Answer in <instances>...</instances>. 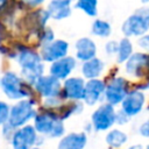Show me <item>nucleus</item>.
<instances>
[{"label": "nucleus", "mask_w": 149, "mask_h": 149, "mask_svg": "<svg viewBox=\"0 0 149 149\" xmlns=\"http://www.w3.org/2000/svg\"><path fill=\"white\" fill-rule=\"evenodd\" d=\"M85 91V81L79 77H70L66 78L63 85V94L66 99L72 101H80L84 98Z\"/></svg>", "instance_id": "14"}, {"label": "nucleus", "mask_w": 149, "mask_h": 149, "mask_svg": "<svg viewBox=\"0 0 149 149\" xmlns=\"http://www.w3.org/2000/svg\"><path fill=\"white\" fill-rule=\"evenodd\" d=\"M28 83H26L22 77L17 76L15 72H6L0 78V87L6 97L12 100H21L29 97Z\"/></svg>", "instance_id": "5"}, {"label": "nucleus", "mask_w": 149, "mask_h": 149, "mask_svg": "<svg viewBox=\"0 0 149 149\" xmlns=\"http://www.w3.org/2000/svg\"><path fill=\"white\" fill-rule=\"evenodd\" d=\"M87 142V136L85 133H70L62 137L58 142L57 149H84Z\"/></svg>", "instance_id": "18"}, {"label": "nucleus", "mask_w": 149, "mask_h": 149, "mask_svg": "<svg viewBox=\"0 0 149 149\" xmlns=\"http://www.w3.org/2000/svg\"><path fill=\"white\" fill-rule=\"evenodd\" d=\"M74 7L91 17H94L98 14V0H76Z\"/></svg>", "instance_id": "23"}, {"label": "nucleus", "mask_w": 149, "mask_h": 149, "mask_svg": "<svg viewBox=\"0 0 149 149\" xmlns=\"http://www.w3.org/2000/svg\"><path fill=\"white\" fill-rule=\"evenodd\" d=\"M21 1H23L24 3H27L28 6H31V7H37V6H40V5H42L45 0H21Z\"/></svg>", "instance_id": "30"}, {"label": "nucleus", "mask_w": 149, "mask_h": 149, "mask_svg": "<svg viewBox=\"0 0 149 149\" xmlns=\"http://www.w3.org/2000/svg\"><path fill=\"white\" fill-rule=\"evenodd\" d=\"M105 88H106V84L102 80H100L98 78L88 79V81L85 83V91H84L83 100L85 101V104H87L90 106L95 105L104 97Z\"/></svg>", "instance_id": "13"}, {"label": "nucleus", "mask_w": 149, "mask_h": 149, "mask_svg": "<svg viewBox=\"0 0 149 149\" xmlns=\"http://www.w3.org/2000/svg\"><path fill=\"white\" fill-rule=\"evenodd\" d=\"M54 40H55V35H54L52 29L44 28L43 31H42V35H41V43H42V45L47 44V43H49V42H51Z\"/></svg>", "instance_id": "25"}, {"label": "nucleus", "mask_w": 149, "mask_h": 149, "mask_svg": "<svg viewBox=\"0 0 149 149\" xmlns=\"http://www.w3.org/2000/svg\"><path fill=\"white\" fill-rule=\"evenodd\" d=\"M104 68H105L104 62L98 57H93L86 62H83L81 73L87 79H95L102 73Z\"/></svg>", "instance_id": "19"}, {"label": "nucleus", "mask_w": 149, "mask_h": 149, "mask_svg": "<svg viewBox=\"0 0 149 149\" xmlns=\"http://www.w3.org/2000/svg\"><path fill=\"white\" fill-rule=\"evenodd\" d=\"M127 134L120 129H112L106 135V142L111 148H120L127 142Z\"/></svg>", "instance_id": "21"}, {"label": "nucleus", "mask_w": 149, "mask_h": 149, "mask_svg": "<svg viewBox=\"0 0 149 149\" xmlns=\"http://www.w3.org/2000/svg\"><path fill=\"white\" fill-rule=\"evenodd\" d=\"M17 63L21 68V77L28 84H34L41 76L44 74V65L40 54L36 51L22 48L17 56Z\"/></svg>", "instance_id": "1"}, {"label": "nucleus", "mask_w": 149, "mask_h": 149, "mask_svg": "<svg viewBox=\"0 0 149 149\" xmlns=\"http://www.w3.org/2000/svg\"><path fill=\"white\" fill-rule=\"evenodd\" d=\"M146 149H149V146H147V148H146Z\"/></svg>", "instance_id": "35"}, {"label": "nucleus", "mask_w": 149, "mask_h": 149, "mask_svg": "<svg viewBox=\"0 0 149 149\" xmlns=\"http://www.w3.org/2000/svg\"><path fill=\"white\" fill-rule=\"evenodd\" d=\"M128 120H129V116L126 115L122 111L116 112V114H115V122H116V123H119V125H123V123H127Z\"/></svg>", "instance_id": "28"}, {"label": "nucleus", "mask_w": 149, "mask_h": 149, "mask_svg": "<svg viewBox=\"0 0 149 149\" xmlns=\"http://www.w3.org/2000/svg\"><path fill=\"white\" fill-rule=\"evenodd\" d=\"M128 92L129 91H128L127 80L122 77H114L106 85L104 95L109 105L115 106L121 104V101L123 100V98L127 95Z\"/></svg>", "instance_id": "8"}, {"label": "nucleus", "mask_w": 149, "mask_h": 149, "mask_svg": "<svg viewBox=\"0 0 149 149\" xmlns=\"http://www.w3.org/2000/svg\"><path fill=\"white\" fill-rule=\"evenodd\" d=\"M76 57L81 62H86L97 55V45L90 37H81L76 42Z\"/></svg>", "instance_id": "17"}, {"label": "nucleus", "mask_w": 149, "mask_h": 149, "mask_svg": "<svg viewBox=\"0 0 149 149\" xmlns=\"http://www.w3.org/2000/svg\"><path fill=\"white\" fill-rule=\"evenodd\" d=\"M6 2H7V0H0V8H1L2 6H5Z\"/></svg>", "instance_id": "32"}, {"label": "nucleus", "mask_w": 149, "mask_h": 149, "mask_svg": "<svg viewBox=\"0 0 149 149\" xmlns=\"http://www.w3.org/2000/svg\"><path fill=\"white\" fill-rule=\"evenodd\" d=\"M38 134L34 126L24 125L15 129L10 136V143L13 149H31L36 147Z\"/></svg>", "instance_id": "6"}, {"label": "nucleus", "mask_w": 149, "mask_h": 149, "mask_svg": "<svg viewBox=\"0 0 149 149\" xmlns=\"http://www.w3.org/2000/svg\"><path fill=\"white\" fill-rule=\"evenodd\" d=\"M69 51V43L64 40H54L47 44H43L41 48L40 56L42 61L52 63L58 61L68 55Z\"/></svg>", "instance_id": "10"}, {"label": "nucleus", "mask_w": 149, "mask_h": 149, "mask_svg": "<svg viewBox=\"0 0 149 149\" xmlns=\"http://www.w3.org/2000/svg\"><path fill=\"white\" fill-rule=\"evenodd\" d=\"M33 85H34L35 90L40 93V95L45 98V99L57 98L62 93L61 80L52 77L51 74L41 76Z\"/></svg>", "instance_id": "9"}, {"label": "nucleus", "mask_w": 149, "mask_h": 149, "mask_svg": "<svg viewBox=\"0 0 149 149\" xmlns=\"http://www.w3.org/2000/svg\"><path fill=\"white\" fill-rule=\"evenodd\" d=\"M149 65V57L146 54L142 52H135L132 54V56L126 61V72L132 76H142L146 68Z\"/></svg>", "instance_id": "15"}, {"label": "nucleus", "mask_w": 149, "mask_h": 149, "mask_svg": "<svg viewBox=\"0 0 149 149\" xmlns=\"http://www.w3.org/2000/svg\"><path fill=\"white\" fill-rule=\"evenodd\" d=\"M141 2H142V3H148L149 0H141Z\"/></svg>", "instance_id": "33"}, {"label": "nucleus", "mask_w": 149, "mask_h": 149, "mask_svg": "<svg viewBox=\"0 0 149 149\" xmlns=\"http://www.w3.org/2000/svg\"><path fill=\"white\" fill-rule=\"evenodd\" d=\"M36 114L37 113L34 108V101L27 98L21 99L9 108L8 120L5 125H7L13 130H15L27 125V122L33 118H35Z\"/></svg>", "instance_id": "4"}, {"label": "nucleus", "mask_w": 149, "mask_h": 149, "mask_svg": "<svg viewBox=\"0 0 149 149\" xmlns=\"http://www.w3.org/2000/svg\"><path fill=\"white\" fill-rule=\"evenodd\" d=\"M76 65H77V62L73 57L65 56L58 61L52 62L49 71H50V74L57 78L58 80H65L66 78H69L71 72L74 70Z\"/></svg>", "instance_id": "12"}, {"label": "nucleus", "mask_w": 149, "mask_h": 149, "mask_svg": "<svg viewBox=\"0 0 149 149\" xmlns=\"http://www.w3.org/2000/svg\"><path fill=\"white\" fill-rule=\"evenodd\" d=\"M31 149H40L38 147H34V148H31Z\"/></svg>", "instance_id": "34"}, {"label": "nucleus", "mask_w": 149, "mask_h": 149, "mask_svg": "<svg viewBox=\"0 0 149 149\" xmlns=\"http://www.w3.org/2000/svg\"><path fill=\"white\" fill-rule=\"evenodd\" d=\"M91 31L93 35L101 37V38H105L112 34V27H111V23L108 21H105L102 19H95L92 23Z\"/></svg>", "instance_id": "22"}, {"label": "nucleus", "mask_w": 149, "mask_h": 149, "mask_svg": "<svg viewBox=\"0 0 149 149\" xmlns=\"http://www.w3.org/2000/svg\"><path fill=\"white\" fill-rule=\"evenodd\" d=\"M144 102H146V95L142 91L139 90L130 91L121 101V111L129 118L135 116L142 111Z\"/></svg>", "instance_id": "11"}, {"label": "nucleus", "mask_w": 149, "mask_h": 149, "mask_svg": "<svg viewBox=\"0 0 149 149\" xmlns=\"http://www.w3.org/2000/svg\"><path fill=\"white\" fill-rule=\"evenodd\" d=\"M34 128L37 134L49 137H61L65 132L63 119L51 112L36 114L34 118Z\"/></svg>", "instance_id": "3"}, {"label": "nucleus", "mask_w": 149, "mask_h": 149, "mask_svg": "<svg viewBox=\"0 0 149 149\" xmlns=\"http://www.w3.org/2000/svg\"><path fill=\"white\" fill-rule=\"evenodd\" d=\"M115 109L114 106L108 102L100 105L92 114V126L98 132L109 129L115 123Z\"/></svg>", "instance_id": "7"}, {"label": "nucleus", "mask_w": 149, "mask_h": 149, "mask_svg": "<svg viewBox=\"0 0 149 149\" xmlns=\"http://www.w3.org/2000/svg\"><path fill=\"white\" fill-rule=\"evenodd\" d=\"M139 133H140L142 136H144V137H149V120L144 121V122L140 126Z\"/></svg>", "instance_id": "29"}, {"label": "nucleus", "mask_w": 149, "mask_h": 149, "mask_svg": "<svg viewBox=\"0 0 149 149\" xmlns=\"http://www.w3.org/2000/svg\"><path fill=\"white\" fill-rule=\"evenodd\" d=\"M49 17L54 20H64L71 15L72 0H51L47 7Z\"/></svg>", "instance_id": "16"}, {"label": "nucleus", "mask_w": 149, "mask_h": 149, "mask_svg": "<svg viewBox=\"0 0 149 149\" xmlns=\"http://www.w3.org/2000/svg\"><path fill=\"white\" fill-rule=\"evenodd\" d=\"M133 54V44L129 37H123L118 42V50H116V61L119 63H125Z\"/></svg>", "instance_id": "20"}, {"label": "nucleus", "mask_w": 149, "mask_h": 149, "mask_svg": "<svg viewBox=\"0 0 149 149\" xmlns=\"http://www.w3.org/2000/svg\"><path fill=\"white\" fill-rule=\"evenodd\" d=\"M121 30L125 37H140L149 30V7L143 6L130 14L122 23Z\"/></svg>", "instance_id": "2"}, {"label": "nucleus", "mask_w": 149, "mask_h": 149, "mask_svg": "<svg viewBox=\"0 0 149 149\" xmlns=\"http://www.w3.org/2000/svg\"><path fill=\"white\" fill-rule=\"evenodd\" d=\"M128 149H143V147L141 144H134V146H130Z\"/></svg>", "instance_id": "31"}, {"label": "nucleus", "mask_w": 149, "mask_h": 149, "mask_svg": "<svg viewBox=\"0 0 149 149\" xmlns=\"http://www.w3.org/2000/svg\"><path fill=\"white\" fill-rule=\"evenodd\" d=\"M105 50L108 55H114L116 54V50H118V42L115 41H109L106 43L105 45Z\"/></svg>", "instance_id": "27"}, {"label": "nucleus", "mask_w": 149, "mask_h": 149, "mask_svg": "<svg viewBox=\"0 0 149 149\" xmlns=\"http://www.w3.org/2000/svg\"><path fill=\"white\" fill-rule=\"evenodd\" d=\"M9 106L5 102L0 100V126H3L7 120H8V115H9Z\"/></svg>", "instance_id": "24"}, {"label": "nucleus", "mask_w": 149, "mask_h": 149, "mask_svg": "<svg viewBox=\"0 0 149 149\" xmlns=\"http://www.w3.org/2000/svg\"><path fill=\"white\" fill-rule=\"evenodd\" d=\"M137 44L141 49L149 51V34H144V35L140 36V38L137 40Z\"/></svg>", "instance_id": "26"}]
</instances>
